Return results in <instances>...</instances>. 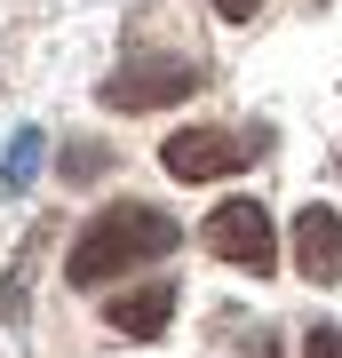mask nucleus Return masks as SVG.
Wrapping results in <instances>:
<instances>
[{
	"instance_id": "nucleus-2",
	"label": "nucleus",
	"mask_w": 342,
	"mask_h": 358,
	"mask_svg": "<svg viewBox=\"0 0 342 358\" xmlns=\"http://www.w3.org/2000/svg\"><path fill=\"white\" fill-rule=\"evenodd\" d=\"M255 152H271V128H247V136H231V128H176L159 143V167L176 183H215V176H239Z\"/></svg>"
},
{
	"instance_id": "nucleus-8",
	"label": "nucleus",
	"mask_w": 342,
	"mask_h": 358,
	"mask_svg": "<svg viewBox=\"0 0 342 358\" xmlns=\"http://www.w3.org/2000/svg\"><path fill=\"white\" fill-rule=\"evenodd\" d=\"M64 183H96L104 176V167H112V152H104V143H64Z\"/></svg>"
},
{
	"instance_id": "nucleus-4",
	"label": "nucleus",
	"mask_w": 342,
	"mask_h": 358,
	"mask_svg": "<svg viewBox=\"0 0 342 358\" xmlns=\"http://www.w3.org/2000/svg\"><path fill=\"white\" fill-rule=\"evenodd\" d=\"M207 255H223L231 271L271 279V271H279V231H271V207H255V199H223L215 215H207Z\"/></svg>"
},
{
	"instance_id": "nucleus-10",
	"label": "nucleus",
	"mask_w": 342,
	"mask_h": 358,
	"mask_svg": "<svg viewBox=\"0 0 342 358\" xmlns=\"http://www.w3.org/2000/svg\"><path fill=\"white\" fill-rule=\"evenodd\" d=\"M255 8H263V0H215V16H223V24H247Z\"/></svg>"
},
{
	"instance_id": "nucleus-1",
	"label": "nucleus",
	"mask_w": 342,
	"mask_h": 358,
	"mask_svg": "<svg viewBox=\"0 0 342 358\" xmlns=\"http://www.w3.org/2000/svg\"><path fill=\"white\" fill-rule=\"evenodd\" d=\"M183 247V223L167 215V207H143V199H120L104 207L96 223H80L72 255H64V271H72V287H104V279H127V271L159 263Z\"/></svg>"
},
{
	"instance_id": "nucleus-5",
	"label": "nucleus",
	"mask_w": 342,
	"mask_h": 358,
	"mask_svg": "<svg viewBox=\"0 0 342 358\" xmlns=\"http://www.w3.org/2000/svg\"><path fill=\"white\" fill-rule=\"evenodd\" d=\"M294 263H303L311 287H334L342 279V215L327 199H311L303 215H294Z\"/></svg>"
},
{
	"instance_id": "nucleus-11",
	"label": "nucleus",
	"mask_w": 342,
	"mask_h": 358,
	"mask_svg": "<svg viewBox=\"0 0 342 358\" xmlns=\"http://www.w3.org/2000/svg\"><path fill=\"white\" fill-rule=\"evenodd\" d=\"M247 358H279V343H271V334H255V343H247Z\"/></svg>"
},
{
	"instance_id": "nucleus-6",
	"label": "nucleus",
	"mask_w": 342,
	"mask_h": 358,
	"mask_svg": "<svg viewBox=\"0 0 342 358\" xmlns=\"http://www.w3.org/2000/svg\"><path fill=\"white\" fill-rule=\"evenodd\" d=\"M167 319H176V287H167V279L127 287V294H112V303H104V327L127 334V343H152V334H167Z\"/></svg>"
},
{
	"instance_id": "nucleus-12",
	"label": "nucleus",
	"mask_w": 342,
	"mask_h": 358,
	"mask_svg": "<svg viewBox=\"0 0 342 358\" xmlns=\"http://www.w3.org/2000/svg\"><path fill=\"white\" fill-rule=\"evenodd\" d=\"M334 176H342V159H334Z\"/></svg>"
},
{
	"instance_id": "nucleus-7",
	"label": "nucleus",
	"mask_w": 342,
	"mask_h": 358,
	"mask_svg": "<svg viewBox=\"0 0 342 358\" xmlns=\"http://www.w3.org/2000/svg\"><path fill=\"white\" fill-rule=\"evenodd\" d=\"M40 152H48V136H40V128H16L8 159H0V183H8V192H24V183L40 176Z\"/></svg>"
},
{
	"instance_id": "nucleus-3",
	"label": "nucleus",
	"mask_w": 342,
	"mask_h": 358,
	"mask_svg": "<svg viewBox=\"0 0 342 358\" xmlns=\"http://www.w3.org/2000/svg\"><path fill=\"white\" fill-rule=\"evenodd\" d=\"M199 56H136V64H120L104 80V103L112 112H159V103H183L199 96Z\"/></svg>"
},
{
	"instance_id": "nucleus-9",
	"label": "nucleus",
	"mask_w": 342,
	"mask_h": 358,
	"mask_svg": "<svg viewBox=\"0 0 342 358\" xmlns=\"http://www.w3.org/2000/svg\"><path fill=\"white\" fill-rule=\"evenodd\" d=\"M303 358H342V334H334V327H311V334H303Z\"/></svg>"
}]
</instances>
